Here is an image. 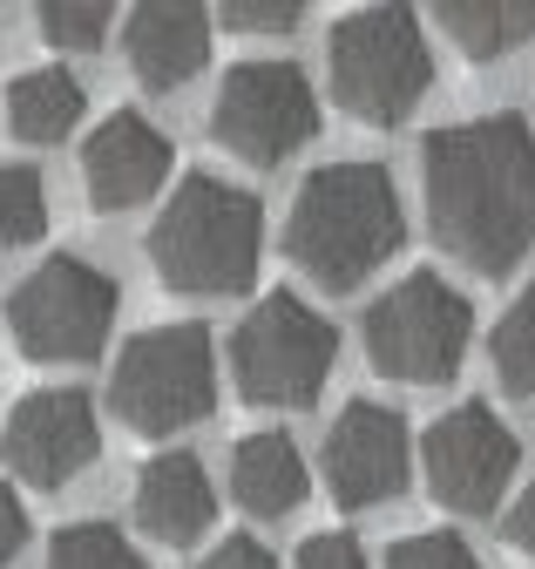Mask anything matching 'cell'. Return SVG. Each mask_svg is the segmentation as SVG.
I'll return each instance as SVG.
<instances>
[{
  "label": "cell",
  "instance_id": "6da1fadb",
  "mask_svg": "<svg viewBox=\"0 0 535 569\" xmlns=\"http://www.w3.org/2000/svg\"><path fill=\"white\" fill-rule=\"evenodd\" d=\"M421 170L427 231L467 271L508 278L535 251V136L522 116H475L434 129Z\"/></svg>",
  "mask_w": 535,
  "mask_h": 569
},
{
  "label": "cell",
  "instance_id": "7a4b0ae2",
  "mask_svg": "<svg viewBox=\"0 0 535 569\" xmlns=\"http://www.w3.org/2000/svg\"><path fill=\"white\" fill-rule=\"evenodd\" d=\"M400 238H407V203L380 163H325L285 210V258L325 292L366 284L400 251Z\"/></svg>",
  "mask_w": 535,
  "mask_h": 569
},
{
  "label": "cell",
  "instance_id": "3957f363",
  "mask_svg": "<svg viewBox=\"0 0 535 569\" xmlns=\"http://www.w3.org/2000/svg\"><path fill=\"white\" fill-rule=\"evenodd\" d=\"M264 258V210L224 177H183L150 224V264L170 292L224 299L244 292Z\"/></svg>",
  "mask_w": 535,
  "mask_h": 569
},
{
  "label": "cell",
  "instance_id": "277c9868",
  "mask_svg": "<svg viewBox=\"0 0 535 569\" xmlns=\"http://www.w3.org/2000/svg\"><path fill=\"white\" fill-rule=\"evenodd\" d=\"M325 82L353 122L393 129L407 122L434 82V48L414 21V8H360L325 41Z\"/></svg>",
  "mask_w": 535,
  "mask_h": 569
},
{
  "label": "cell",
  "instance_id": "5b68a950",
  "mask_svg": "<svg viewBox=\"0 0 535 569\" xmlns=\"http://www.w3.org/2000/svg\"><path fill=\"white\" fill-rule=\"evenodd\" d=\"M109 407L129 435L170 441L218 407V352L204 326H150L122 346L109 373Z\"/></svg>",
  "mask_w": 535,
  "mask_h": 569
},
{
  "label": "cell",
  "instance_id": "8992f818",
  "mask_svg": "<svg viewBox=\"0 0 535 569\" xmlns=\"http://www.w3.org/2000/svg\"><path fill=\"white\" fill-rule=\"evenodd\" d=\"M475 339V306H467L441 271H414L366 312V360L373 373L400 387H447Z\"/></svg>",
  "mask_w": 535,
  "mask_h": 569
},
{
  "label": "cell",
  "instance_id": "52a82bcc",
  "mask_svg": "<svg viewBox=\"0 0 535 569\" xmlns=\"http://www.w3.org/2000/svg\"><path fill=\"white\" fill-rule=\"evenodd\" d=\"M332 360H340V332L299 292H264L231 332V380L251 407H312Z\"/></svg>",
  "mask_w": 535,
  "mask_h": 569
},
{
  "label": "cell",
  "instance_id": "ba28073f",
  "mask_svg": "<svg viewBox=\"0 0 535 569\" xmlns=\"http://www.w3.org/2000/svg\"><path fill=\"white\" fill-rule=\"evenodd\" d=\"M14 346L41 367H75L95 360L109 326H115V278L89 258H48L14 284V306H8Z\"/></svg>",
  "mask_w": 535,
  "mask_h": 569
},
{
  "label": "cell",
  "instance_id": "9c48e42d",
  "mask_svg": "<svg viewBox=\"0 0 535 569\" xmlns=\"http://www.w3.org/2000/svg\"><path fill=\"white\" fill-rule=\"evenodd\" d=\"M319 129V96L299 61H238L218 82L211 102V136L251 170H272L299 157Z\"/></svg>",
  "mask_w": 535,
  "mask_h": 569
},
{
  "label": "cell",
  "instance_id": "30bf717a",
  "mask_svg": "<svg viewBox=\"0 0 535 569\" xmlns=\"http://www.w3.org/2000/svg\"><path fill=\"white\" fill-rule=\"evenodd\" d=\"M515 435H508V420L482 400H467V407H447L434 427H427V441H421V468H427V488H434V502L454 509V516H488L508 481H515Z\"/></svg>",
  "mask_w": 535,
  "mask_h": 569
},
{
  "label": "cell",
  "instance_id": "8fae6325",
  "mask_svg": "<svg viewBox=\"0 0 535 569\" xmlns=\"http://www.w3.org/2000/svg\"><path fill=\"white\" fill-rule=\"evenodd\" d=\"M325 488L340 509H380L414 481V441L407 420L380 400H353L325 435Z\"/></svg>",
  "mask_w": 535,
  "mask_h": 569
},
{
  "label": "cell",
  "instance_id": "7c38bea8",
  "mask_svg": "<svg viewBox=\"0 0 535 569\" xmlns=\"http://www.w3.org/2000/svg\"><path fill=\"white\" fill-rule=\"evenodd\" d=\"M102 435H95V407L75 387H41L8 413L0 455L28 488H69L89 461H95Z\"/></svg>",
  "mask_w": 535,
  "mask_h": 569
},
{
  "label": "cell",
  "instance_id": "4fadbf2b",
  "mask_svg": "<svg viewBox=\"0 0 535 569\" xmlns=\"http://www.w3.org/2000/svg\"><path fill=\"white\" fill-rule=\"evenodd\" d=\"M163 177H170V136L137 109L102 116L95 136L82 142V190H89L95 210H109V218L150 203L163 190Z\"/></svg>",
  "mask_w": 535,
  "mask_h": 569
},
{
  "label": "cell",
  "instance_id": "5bb4252c",
  "mask_svg": "<svg viewBox=\"0 0 535 569\" xmlns=\"http://www.w3.org/2000/svg\"><path fill=\"white\" fill-rule=\"evenodd\" d=\"M122 54L137 68V82L150 96H176L196 68L211 61V8L190 0H143L122 21Z\"/></svg>",
  "mask_w": 535,
  "mask_h": 569
},
{
  "label": "cell",
  "instance_id": "9a60e30c",
  "mask_svg": "<svg viewBox=\"0 0 535 569\" xmlns=\"http://www.w3.org/2000/svg\"><path fill=\"white\" fill-rule=\"evenodd\" d=\"M211 516H218V495H211V475H204L196 455L170 448V455L143 461V475H137V522H143V536H157L170 549H190L211 529Z\"/></svg>",
  "mask_w": 535,
  "mask_h": 569
},
{
  "label": "cell",
  "instance_id": "2e32d148",
  "mask_svg": "<svg viewBox=\"0 0 535 569\" xmlns=\"http://www.w3.org/2000/svg\"><path fill=\"white\" fill-rule=\"evenodd\" d=\"M305 455H299V441L292 435H279V427H264V435H244L238 448H231V495L251 509V516H264V522H279V516H292L299 502H305Z\"/></svg>",
  "mask_w": 535,
  "mask_h": 569
},
{
  "label": "cell",
  "instance_id": "e0dca14e",
  "mask_svg": "<svg viewBox=\"0 0 535 569\" xmlns=\"http://www.w3.org/2000/svg\"><path fill=\"white\" fill-rule=\"evenodd\" d=\"M427 14L475 61H495V54H515V48L535 41V0H441Z\"/></svg>",
  "mask_w": 535,
  "mask_h": 569
},
{
  "label": "cell",
  "instance_id": "ac0fdd59",
  "mask_svg": "<svg viewBox=\"0 0 535 569\" xmlns=\"http://www.w3.org/2000/svg\"><path fill=\"white\" fill-rule=\"evenodd\" d=\"M8 122L21 142H61L82 122V82L69 68H34L8 89Z\"/></svg>",
  "mask_w": 535,
  "mask_h": 569
},
{
  "label": "cell",
  "instance_id": "d6986e66",
  "mask_svg": "<svg viewBox=\"0 0 535 569\" xmlns=\"http://www.w3.org/2000/svg\"><path fill=\"white\" fill-rule=\"evenodd\" d=\"M488 360H495V380L508 393H535V284H528L522 299H508V312L495 319Z\"/></svg>",
  "mask_w": 535,
  "mask_h": 569
},
{
  "label": "cell",
  "instance_id": "ffe728a7",
  "mask_svg": "<svg viewBox=\"0 0 535 569\" xmlns=\"http://www.w3.org/2000/svg\"><path fill=\"white\" fill-rule=\"evenodd\" d=\"M48 569H150L122 529L109 522H69L48 542Z\"/></svg>",
  "mask_w": 535,
  "mask_h": 569
},
{
  "label": "cell",
  "instance_id": "44dd1931",
  "mask_svg": "<svg viewBox=\"0 0 535 569\" xmlns=\"http://www.w3.org/2000/svg\"><path fill=\"white\" fill-rule=\"evenodd\" d=\"M48 231V190L34 170L21 163H0V251H14V244H34Z\"/></svg>",
  "mask_w": 535,
  "mask_h": 569
},
{
  "label": "cell",
  "instance_id": "7402d4cb",
  "mask_svg": "<svg viewBox=\"0 0 535 569\" xmlns=\"http://www.w3.org/2000/svg\"><path fill=\"white\" fill-rule=\"evenodd\" d=\"M34 14H41V41L61 48V54L102 48L109 21H115V8H102V0H48V8H34Z\"/></svg>",
  "mask_w": 535,
  "mask_h": 569
},
{
  "label": "cell",
  "instance_id": "603a6c76",
  "mask_svg": "<svg viewBox=\"0 0 535 569\" xmlns=\"http://www.w3.org/2000/svg\"><path fill=\"white\" fill-rule=\"evenodd\" d=\"M386 569H482V562H475V549H467L461 536L421 529V536H400L386 549Z\"/></svg>",
  "mask_w": 535,
  "mask_h": 569
},
{
  "label": "cell",
  "instance_id": "cb8c5ba5",
  "mask_svg": "<svg viewBox=\"0 0 535 569\" xmlns=\"http://www.w3.org/2000/svg\"><path fill=\"white\" fill-rule=\"evenodd\" d=\"M224 28H238V34H292L299 28V0H224V8H211Z\"/></svg>",
  "mask_w": 535,
  "mask_h": 569
},
{
  "label": "cell",
  "instance_id": "d4e9b609",
  "mask_svg": "<svg viewBox=\"0 0 535 569\" xmlns=\"http://www.w3.org/2000/svg\"><path fill=\"white\" fill-rule=\"evenodd\" d=\"M292 569H366V549L353 536H340V529H325V536H305Z\"/></svg>",
  "mask_w": 535,
  "mask_h": 569
},
{
  "label": "cell",
  "instance_id": "484cf974",
  "mask_svg": "<svg viewBox=\"0 0 535 569\" xmlns=\"http://www.w3.org/2000/svg\"><path fill=\"white\" fill-rule=\"evenodd\" d=\"M204 569H279V556L264 549L258 536H224V542L204 556Z\"/></svg>",
  "mask_w": 535,
  "mask_h": 569
},
{
  "label": "cell",
  "instance_id": "4316f807",
  "mask_svg": "<svg viewBox=\"0 0 535 569\" xmlns=\"http://www.w3.org/2000/svg\"><path fill=\"white\" fill-rule=\"evenodd\" d=\"M21 542H28V509H21L14 488H0V562H14Z\"/></svg>",
  "mask_w": 535,
  "mask_h": 569
},
{
  "label": "cell",
  "instance_id": "83f0119b",
  "mask_svg": "<svg viewBox=\"0 0 535 569\" xmlns=\"http://www.w3.org/2000/svg\"><path fill=\"white\" fill-rule=\"evenodd\" d=\"M502 536H508L515 549H528V556H535V488H522V495H515V509L502 516Z\"/></svg>",
  "mask_w": 535,
  "mask_h": 569
}]
</instances>
